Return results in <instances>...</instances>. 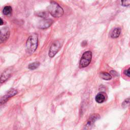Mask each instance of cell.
Instances as JSON below:
<instances>
[{
	"label": "cell",
	"mask_w": 130,
	"mask_h": 130,
	"mask_svg": "<svg viewBox=\"0 0 130 130\" xmlns=\"http://www.w3.org/2000/svg\"><path fill=\"white\" fill-rule=\"evenodd\" d=\"M38 38L37 34H33L28 39L26 43V52L31 54L34 53L38 46Z\"/></svg>",
	"instance_id": "1"
},
{
	"label": "cell",
	"mask_w": 130,
	"mask_h": 130,
	"mask_svg": "<svg viewBox=\"0 0 130 130\" xmlns=\"http://www.w3.org/2000/svg\"><path fill=\"white\" fill-rule=\"evenodd\" d=\"M48 11L52 16L55 18H59L64 14L63 9L55 2L52 1L48 7Z\"/></svg>",
	"instance_id": "2"
},
{
	"label": "cell",
	"mask_w": 130,
	"mask_h": 130,
	"mask_svg": "<svg viewBox=\"0 0 130 130\" xmlns=\"http://www.w3.org/2000/svg\"><path fill=\"white\" fill-rule=\"evenodd\" d=\"M92 59V53L90 51H87L83 53L81 58L79 67L80 68H83L88 66L91 62Z\"/></svg>",
	"instance_id": "3"
},
{
	"label": "cell",
	"mask_w": 130,
	"mask_h": 130,
	"mask_svg": "<svg viewBox=\"0 0 130 130\" xmlns=\"http://www.w3.org/2000/svg\"><path fill=\"white\" fill-rule=\"evenodd\" d=\"M64 41L62 40H57L55 41L51 45L48 55L50 58L54 57L55 54H56L59 50L60 49L61 47L63 45Z\"/></svg>",
	"instance_id": "4"
},
{
	"label": "cell",
	"mask_w": 130,
	"mask_h": 130,
	"mask_svg": "<svg viewBox=\"0 0 130 130\" xmlns=\"http://www.w3.org/2000/svg\"><path fill=\"white\" fill-rule=\"evenodd\" d=\"M100 118V116L99 114L97 113H95L91 115L88 119H87L85 125H84V129H90L93 125L94 124L96 121L99 119Z\"/></svg>",
	"instance_id": "5"
},
{
	"label": "cell",
	"mask_w": 130,
	"mask_h": 130,
	"mask_svg": "<svg viewBox=\"0 0 130 130\" xmlns=\"http://www.w3.org/2000/svg\"><path fill=\"white\" fill-rule=\"evenodd\" d=\"M18 93V91L16 89L12 88L10 89L9 91H8L5 95L3 96L1 99V104H3V103H5L10 98L14 96Z\"/></svg>",
	"instance_id": "6"
},
{
	"label": "cell",
	"mask_w": 130,
	"mask_h": 130,
	"mask_svg": "<svg viewBox=\"0 0 130 130\" xmlns=\"http://www.w3.org/2000/svg\"><path fill=\"white\" fill-rule=\"evenodd\" d=\"M10 36V30L8 28H3L1 30V43L6 41Z\"/></svg>",
	"instance_id": "7"
},
{
	"label": "cell",
	"mask_w": 130,
	"mask_h": 130,
	"mask_svg": "<svg viewBox=\"0 0 130 130\" xmlns=\"http://www.w3.org/2000/svg\"><path fill=\"white\" fill-rule=\"evenodd\" d=\"M52 23L53 21L51 19H44L39 22L38 26L41 29H45L49 28Z\"/></svg>",
	"instance_id": "8"
},
{
	"label": "cell",
	"mask_w": 130,
	"mask_h": 130,
	"mask_svg": "<svg viewBox=\"0 0 130 130\" xmlns=\"http://www.w3.org/2000/svg\"><path fill=\"white\" fill-rule=\"evenodd\" d=\"M11 70L8 69L5 70L2 74L1 76V83H2L5 82L11 76Z\"/></svg>",
	"instance_id": "9"
},
{
	"label": "cell",
	"mask_w": 130,
	"mask_h": 130,
	"mask_svg": "<svg viewBox=\"0 0 130 130\" xmlns=\"http://www.w3.org/2000/svg\"><path fill=\"white\" fill-rule=\"evenodd\" d=\"M121 33L120 28H115L113 29L110 33V37L112 38H117L119 36Z\"/></svg>",
	"instance_id": "10"
},
{
	"label": "cell",
	"mask_w": 130,
	"mask_h": 130,
	"mask_svg": "<svg viewBox=\"0 0 130 130\" xmlns=\"http://www.w3.org/2000/svg\"><path fill=\"white\" fill-rule=\"evenodd\" d=\"M95 100L98 103H102L106 100V97L103 93H99L96 96Z\"/></svg>",
	"instance_id": "11"
},
{
	"label": "cell",
	"mask_w": 130,
	"mask_h": 130,
	"mask_svg": "<svg viewBox=\"0 0 130 130\" xmlns=\"http://www.w3.org/2000/svg\"><path fill=\"white\" fill-rule=\"evenodd\" d=\"M100 77L105 80H110L112 78V76L110 74L105 72H102L100 73Z\"/></svg>",
	"instance_id": "12"
},
{
	"label": "cell",
	"mask_w": 130,
	"mask_h": 130,
	"mask_svg": "<svg viewBox=\"0 0 130 130\" xmlns=\"http://www.w3.org/2000/svg\"><path fill=\"white\" fill-rule=\"evenodd\" d=\"M12 11V9L11 6H6L5 7H4V8L3 9V13L5 15H8L10 14H11Z\"/></svg>",
	"instance_id": "13"
},
{
	"label": "cell",
	"mask_w": 130,
	"mask_h": 130,
	"mask_svg": "<svg viewBox=\"0 0 130 130\" xmlns=\"http://www.w3.org/2000/svg\"><path fill=\"white\" fill-rule=\"evenodd\" d=\"M40 65V63L39 62H35L30 64L28 66V68L31 70H35L39 67Z\"/></svg>",
	"instance_id": "14"
},
{
	"label": "cell",
	"mask_w": 130,
	"mask_h": 130,
	"mask_svg": "<svg viewBox=\"0 0 130 130\" xmlns=\"http://www.w3.org/2000/svg\"><path fill=\"white\" fill-rule=\"evenodd\" d=\"M37 15H38L39 17L44 18V19H46V18L49 16V12L46 11L38 12H37Z\"/></svg>",
	"instance_id": "15"
},
{
	"label": "cell",
	"mask_w": 130,
	"mask_h": 130,
	"mask_svg": "<svg viewBox=\"0 0 130 130\" xmlns=\"http://www.w3.org/2000/svg\"><path fill=\"white\" fill-rule=\"evenodd\" d=\"M130 105V98L126 99L122 103L121 106L123 108H126Z\"/></svg>",
	"instance_id": "16"
},
{
	"label": "cell",
	"mask_w": 130,
	"mask_h": 130,
	"mask_svg": "<svg viewBox=\"0 0 130 130\" xmlns=\"http://www.w3.org/2000/svg\"><path fill=\"white\" fill-rule=\"evenodd\" d=\"M121 5L124 7L129 6H130V1H121Z\"/></svg>",
	"instance_id": "17"
},
{
	"label": "cell",
	"mask_w": 130,
	"mask_h": 130,
	"mask_svg": "<svg viewBox=\"0 0 130 130\" xmlns=\"http://www.w3.org/2000/svg\"><path fill=\"white\" fill-rule=\"evenodd\" d=\"M124 74L127 77H130V67H128L124 71Z\"/></svg>",
	"instance_id": "18"
},
{
	"label": "cell",
	"mask_w": 130,
	"mask_h": 130,
	"mask_svg": "<svg viewBox=\"0 0 130 130\" xmlns=\"http://www.w3.org/2000/svg\"><path fill=\"white\" fill-rule=\"evenodd\" d=\"M1 25L2 26V25H3V20H2V18H1Z\"/></svg>",
	"instance_id": "19"
}]
</instances>
